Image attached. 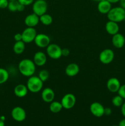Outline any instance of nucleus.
<instances>
[{
  "label": "nucleus",
  "mask_w": 125,
  "mask_h": 126,
  "mask_svg": "<svg viewBox=\"0 0 125 126\" xmlns=\"http://www.w3.org/2000/svg\"><path fill=\"white\" fill-rule=\"evenodd\" d=\"M25 49V43L23 41H15V44H13V50L14 53L17 55H20Z\"/></svg>",
  "instance_id": "21"
},
{
  "label": "nucleus",
  "mask_w": 125,
  "mask_h": 126,
  "mask_svg": "<svg viewBox=\"0 0 125 126\" xmlns=\"http://www.w3.org/2000/svg\"><path fill=\"white\" fill-rule=\"evenodd\" d=\"M25 23L27 27H32L34 28L36 26L38 25L40 22L39 20V16L34 13L30 14L28 15L25 18Z\"/></svg>",
  "instance_id": "14"
},
{
  "label": "nucleus",
  "mask_w": 125,
  "mask_h": 126,
  "mask_svg": "<svg viewBox=\"0 0 125 126\" xmlns=\"http://www.w3.org/2000/svg\"><path fill=\"white\" fill-rule=\"evenodd\" d=\"M121 112L124 117H125V102L123 103L121 107Z\"/></svg>",
  "instance_id": "34"
},
{
  "label": "nucleus",
  "mask_w": 125,
  "mask_h": 126,
  "mask_svg": "<svg viewBox=\"0 0 125 126\" xmlns=\"http://www.w3.org/2000/svg\"><path fill=\"white\" fill-rule=\"evenodd\" d=\"M28 89L27 86L22 84L17 85L13 89V93L16 97L18 98H23L25 97L28 92Z\"/></svg>",
  "instance_id": "19"
},
{
  "label": "nucleus",
  "mask_w": 125,
  "mask_h": 126,
  "mask_svg": "<svg viewBox=\"0 0 125 126\" xmlns=\"http://www.w3.org/2000/svg\"><path fill=\"white\" fill-rule=\"evenodd\" d=\"M55 92L50 87H46L42 91L41 98L45 103H51L55 98Z\"/></svg>",
  "instance_id": "13"
},
{
  "label": "nucleus",
  "mask_w": 125,
  "mask_h": 126,
  "mask_svg": "<svg viewBox=\"0 0 125 126\" xmlns=\"http://www.w3.org/2000/svg\"><path fill=\"white\" fill-rule=\"evenodd\" d=\"M39 20L44 25L49 26L52 23L53 18L49 14H44L42 16H39Z\"/></svg>",
  "instance_id": "23"
},
{
  "label": "nucleus",
  "mask_w": 125,
  "mask_h": 126,
  "mask_svg": "<svg viewBox=\"0 0 125 126\" xmlns=\"http://www.w3.org/2000/svg\"><path fill=\"white\" fill-rule=\"evenodd\" d=\"M9 2V0H0V9L7 8Z\"/></svg>",
  "instance_id": "30"
},
{
  "label": "nucleus",
  "mask_w": 125,
  "mask_h": 126,
  "mask_svg": "<svg viewBox=\"0 0 125 126\" xmlns=\"http://www.w3.org/2000/svg\"><path fill=\"white\" fill-rule=\"evenodd\" d=\"M89 111L91 113L97 118H100L104 115V107L99 102H93L90 105Z\"/></svg>",
  "instance_id": "11"
},
{
  "label": "nucleus",
  "mask_w": 125,
  "mask_h": 126,
  "mask_svg": "<svg viewBox=\"0 0 125 126\" xmlns=\"http://www.w3.org/2000/svg\"><path fill=\"white\" fill-rule=\"evenodd\" d=\"M46 54L42 51H38L36 52L33 57V62L36 66H44L47 62Z\"/></svg>",
  "instance_id": "15"
},
{
  "label": "nucleus",
  "mask_w": 125,
  "mask_h": 126,
  "mask_svg": "<svg viewBox=\"0 0 125 126\" xmlns=\"http://www.w3.org/2000/svg\"><path fill=\"white\" fill-rule=\"evenodd\" d=\"M38 77L43 81L45 82L49 79V71H47L46 70H42L39 71Z\"/></svg>",
  "instance_id": "27"
},
{
  "label": "nucleus",
  "mask_w": 125,
  "mask_h": 126,
  "mask_svg": "<svg viewBox=\"0 0 125 126\" xmlns=\"http://www.w3.org/2000/svg\"><path fill=\"white\" fill-rule=\"evenodd\" d=\"M118 126H125V119H123L120 121Z\"/></svg>",
  "instance_id": "37"
},
{
  "label": "nucleus",
  "mask_w": 125,
  "mask_h": 126,
  "mask_svg": "<svg viewBox=\"0 0 125 126\" xmlns=\"http://www.w3.org/2000/svg\"><path fill=\"white\" fill-rule=\"evenodd\" d=\"M36 66V65L33 60L25 59L21 60L18 63V70L23 76L30 77L35 73Z\"/></svg>",
  "instance_id": "1"
},
{
  "label": "nucleus",
  "mask_w": 125,
  "mask_h": 126,
  "mask_svg": "<svg viewBox=\"0 0 125 126\" xmlns=\"http://www.w3.org/2000/svg\"><path fill=\"white\" fill-rule=\"evenodd\" d=\"M112 114V110L110 108H104V114L107 116L110 115Z\"/></svg>",
  "instance_id": "33"
},
{
  "label": "nucleus",
  "mask_w": 125,
  "mask_h": 126,
  "mask_svg": "<svg viewBox=\"0 0 125 126\" xmlns=\"http://www.w3.org/2000/svg\"><path fill=\"white\" fill-rule=\"evenodd\" d=\"M25 7V6L24 5L22 4H20L19 2V5H18V11H18V12H22V11H24Z\"/></svg>",
  "instance_id": "35"
},
{
  "label": "nucleus",
  "mask_w": 125,
  "mask_h": 126,
  "mask_svg": "<svg viewBox=\"0 0 125 126\" xmlns=\"http://www.w3.org/2000/svg\"></svg>",
  "instance_id": "43"
},
{
  "label": "nucleus",
  "mask_w": 125,
  "mask_h": 126,
  "mask_svg": "<svg viewBox=\"0 0 125 126\" xmlns=\"http://www.w3.org/2000/svg\"><path fill=\"white\" fill-rule=\"evenodd\" d=\"M48 4L45 0H36L33 3V13L40 16L47 13Z\"/></svg>",
  "instance_id": "5"
},
{
  "label": "nucleus",
  "mask_w": 125,
  "mask_h": 126,
  "mask_svg": "<svg viewBox=\"0 0 125 126\" xmlns=\"http://www.w3.org/2000/svg\"><path fill=\"white\" fill-rule=\"evenodd\" d=\"M109 2H110L111 4H114V3H116V2H118L120 0H107Z\"/></svg>",
  "instance_id": "38"
},
{
  "label": "nucleus",
  "mask_w": 125,
  "mask_h": 126,
  "mask_svg": "<svg viewBox=\"0 0 125 126\" xmlns=\"http://www.w3.org/2000/svg\"><path fill=\"white\" fill-rule=\"evenodd\" d=\"M80 71L79 66L75 63H71L65 68V73L67 76L74 77L78 74Z\"/></svg>",
  "instance_id": "17"
},
{
  "label": "nucleus",
  "mask_w": 125,
  "mask_h": 126,
  "mask_svg": "<svg viewBox=\"0 0 125 126\" xmlns=\"http://www.w3.org/2000/svg\"><path fill=\"white\" fill-rule=\"evenodd\" d=\"M0 126H5L4 122L2 119H0Z\"/></svg>",
  "instance_id": "39"
},
{
  "label": "nucleus",
  "mask_w": 125,
  "mask_h": 126,
  "mask_svg": "<svg viewBox=\"0 0 125 126\" xmlns=\"http://www.w3.org/2000/svg\"><path fill=\"white\" fill-rule=\"evenodd\" d=\"M11 116L15 121L22 122L26 119V113L22 107H15L11 111Z\"/></svg>",
  "instance_id": "10"
},
{
  "label": "nucleus",
  "mask_w": 125,
  "mask_h": 126,
  "mask_svg": "<svg viewBox=\"0 0 125 126\" xmlns=\"http://www.w3.org/2000/svg\"><path fill=\"white\" fill-rule=\"evenodd\" d=\"M34 42L38 47L40 48H46L50 44V38L44 33L37 34Z\"/></svg>",
  "instance_id": "9"
},
{
  "label": "nucleus",
  "mask_w": 125,
  "mask_h": 126,
  "mask_svg": "<svg viewBox=\"0 0 125 126\" xmlns=\"http://www.w3.org/2000/svg\"><path fill=\"white\" fill-rule=\"evenodd\" d=\"M62 108L66 110L72 109L76 103V97L71 93H67L62 97L61 100Z\"/></svg>",
  "instance_id": "7"
},
{
  "label": "nucleus",
  "mask_w": 125,
  "mask_h": 126,
  "mask_svg": "<svg viewBox=\"0 0 125 126\" xmlns=\"http://www.w3.org/2000/svg\"><path fill=\"white\" fill-rule=\"evenodd\" d=\"M106 85L107 89L112 93L118 92L120 86H121L120 81L116 78L114 77L110 78V79H109Z\"/></svg>",
  "instance_id": "12"
},
{
  "label": "nucleus",
  "mask_w": 125,
  "mask_h": 126,
  "mask_svg": "<svg viewBox=\"0 0 125 126\" xmlns=\"http://www.w3.org/2000/svg\"><path fill=\"white\" fill-rule=\"evenodd\" d=\"M119 2H120V7L125 9V0H120Z\"/></svg>",
  "instance_id": "36"
},
{
  "label": "nucleus",
  "mask_w": 125,
  "mask_h": 126,
  "mask_svg": "<svg viewBox=\"0 0 125 126\" xmlns=\"http://www.w3.org/2000/svg\"><path fill=\"white\" fill-rule=\"evenodd\" d=\"M112 9V4L107 0H102L98 2V10L102 14H107Z\"/></svg>",
  "instance_id": "20"
},
{
  "label": "nucleus",
  "mask_w": 125,
  "mask_h": 126,
  "mask_svg": "<svg viewBox=\"0 0 125 126\" xmlns=\"http://www.w3.org/2000/svg\"><path fill=\"white\" fill-rule=\"evenodd\" d=\"M37 32L34 28L27 27L22 32V41L25 43H31L34 41L37 35Z\"/></svg>",
  "instance_id": "8"
},
{
  "label": "nucleus",
  "mask_w": 125,
  "mask_h": 126,
  "mask_svg": "<svg viewBox=\"0 0 125 126\" xmlns=\"http://www.w3.org/2000/svg\"><path fill=\"white\" fill-rule=\"evenodd\" d=\"M112 43L113 46L117 49H121L125 44V38L121 33H116L112 36Z\"/></svg>",
  "instance_id": "16"
},
{
  "label": "nucleus",
  "mask_w": 125,
  "mask_h": 126,
  "mask_svg": "<svg viewBox=\"0 0 125 126\" xmlns=\"http://www.w3.org/2000/svg\"><path fill=\"white\" fill-rule=\"evenodd\" d=\"M14 40L15 41H22V33H16L13 36Z\"/></svg>",
  "instance_id": "31"
},
{
  "label": "nucleus",
  "mask_w": 125,
  "mask_h": 126,
  "mask_svg": "<svg viewBox=\"0 0 125 126\" xmlns=\"http://www.w3.org/2000/svg\"><path fill=\"white\" fill-rule=\"evenodd\" d=\"M123 98L119 95L118 94L117 95L113 97V98L112 100V103L113 105L115 106L116 107H120L123 105Z\"/></svg>",
  "instance_id": "25"
},
{
  "label": "nucleus",
  "mask_w": 125,
  "mask_h": 126,
  "mask_svg": "<svg viewBox=\"0 0 125 126\" xmlns=\"http://www.w3.org/2000/svg\"><path fill=\"white\" fill-rule=\"evenodd\" d=\"M9 74L7 70L3 68H0V84L5 83L8 80Z\"/></svg>",
  "instance_id": "24"
},
{
  "label": "nucleus",
  "mask_w": 125,
  "mask_h": 126,
  "mask_svg": "<svg viewBox=\"0 0 125 126\" xmlns=\"http://www.w3.org/2000/svg\"><path fill=\"white\" fill-rule=\"evenodd\" d=\"M16 1V0H9V1Z\"/></svg>",
  "instance_id": "41"
},
{
  "label": "nucleus",
  "mask_w": 125,
  "mask_h": 126,
  "mask_svg": "<svg viewBox=\"0 0 125 126\" xmlns=\"http://www.w3.org/2000/svg\"><path fill=\"white\" fill-rule=\"evenodd\" d=\"M115 57V54L113 50L105 49L102 50L99 55V59L100 62L104 65H108L112 62Z\"/></svg>",
  "instance_id": "6"
},
{
  "label": "nucleus",
  "mask_w": 125,
  "mask_h": 126,
  "mask_svg": "<svg viewBox=\"0 0 125 126\" xmlns=\"http://www.w3.org/2000/svg\"><path fill=\"white\" fill-rule=\"evenodd\" d=\"M124 21H125V19H124Z\"/></svg>",
  "instance_id": "42"
},
{
  "label": "nucleus",
  "mask_w": 125,
  "mask_h": 126,
  "mask_svg": "<svg viewBox=\"0 0 125 126\" xmlns=\"http://www.w3.org/2000/svg\"><path fill=\"white\" fill-rule=\"evenodd\" d=\"M62 48L56 44H50L46 47V52L48 56L54 60H57L62 57Z\"/></svg>",
  "instance_id": "4"
},
{
  "label": "nucleus",
  "mask_w": 125,
  "mask_h": 126,
  "mask_svg": "<svg viewBox=\"0 0 125 126\" xmlns=\"http://www.w3.org/2000/svg\"><path fill=\"white\" fill-rule=\"evenodd\" d=\"M17 1L20 4L24 5L25 6H26L32 4L34 2V0H17Z\"/></svg>",
  "instance_id": "29"
},
{
  "label": "nucleus",
  "mask_w": 125,
  "mask_h": 126,
  "mask_svg": "<svg viewBox=\"0 0 125 126\" xmlns=\"http://www.w3.org/2000/svg\"><path fill=\"white\" fill-rule=\"evenodd\" d=\"M118 94L121 96L123 99H125V84L121 85L118 91Z\"/></svg>",
  "instance_id": "28"
},
{
  "label": "nucleus",
  "mask_w": 125,
  "mask_h": 126,
  "mask_svg": "<svg viewBox=\"0 0 125 126\" xmlns=\"http://www.w3.org/2000/svg\"><path fill=\"white\" fill-rule=\"evenodd\" d=\"M44 82L38 76H32L27 81L26 86L28 91L32 93H38L43 88Z\"/></svg>",
  "instance_id": "3"
},
{
  "label": "nucleus",
  "mask_w": 125,
  "mask_h": 126,
  "mask_svg": "<svg viewBox=\"0 0 125 126\" xmlns=\"http://www.w3.org/2000/svg\"><path fill=\"white\" fill-rule=\"evenodd\" d=\"M18 5H19V2L17 0L9 1L8 6H7V9L11 12H16V11H18Z\"/></svg>",
  "instance_id": "26"
},
{
  "label": "nucleus",
  "mask_w": 125,
  "mask_h": 126,
  "mask_svg": "<svg viewBox=\"0 0 125 126\" xmlns=\"http://www.w3.org/2000/svg\"><path fill=\"white\" fill-rule=\"evenodd\" d=\"M105 28L106 32L110 35L113 36L116 33H119L120 27H119L118 23H116V22L109 20L105 24Z\"/></svg>",
  "instance_id": "18"
},
{
  "label": "nucleus",
  "mask_w": 125,
  "mask_h": 126,
  "mask_svg": "<svg viewBox=\"0 0 125 126\" xmlns=\"http://www.w3.org/2000/svg\"><path fill=\"white\" fill-rule=\"evenodd\" d=\"M107 16L109 20L113 21L116 23L121 22L124 21L125 18V9L120 6L112 7Z\"/></svg>",
  "instance_id": "2"
},
{
  "label": "nucleus",
  "mask_w": 125,
  "mask_h": 126,
  "mask_svg": "<svg viewBox=\"0 0 125 126\" xmlns=\"http://www.w3.org/2000/svg\"><path fill=\"white\" fill-rule=\"evenodd\" d=\"M61 54H62V56L67 57L70 54V51L67 48H63L62 49Z\"/></svg>",
  "instance_id": "32"
},
{
  "label": "nucleus",
  "mask_w": 125,
  "mask_h": 126,
  "mask_svg": "<svg viewBox=\"0 0 125 126\" xmlns=\"http://www.w3.org/2000/svg\"><path fill=\"white\" fill-rule=\"evenodd\" d=\"M50 110L53 113H58L61 111L62 109V106L61 102H57V101H53L50 103Z\"/></svg>",
  "instance_id": "22"
},
{
  "label": "nucleus",
  "mask_w": 125,
  "mask_h": 126,
  "mask_svg": "<svg viewBox=\"0 0 125 126\" xmlns=\"http://www.w3.org/2000/svg\"><path fill=\"white\" fill-rule=\"evenodd\" d=\"M93 1H96V2H99V1H102V0H93Z\"/></svg>",
  "instance_id": "40"
}]
</instances>
